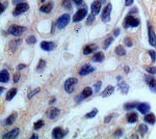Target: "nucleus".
<instances>
[{"mask_svg": "<svg viewBox=\"0 0 156 139\" xmlns=\"http://www.w3.org/2000/svg\"><path fill=\"white\" fill-rule=\"evenodd\" d=\"M140 24V20L136 19V17L132 16H127L125 17V20L123 21V27L124 28H128V27H137Z\"/></svg>", "mask_w": 156, "mask_h": 139, "instance_id": "f257e3e1", "label": "nucleus"}, {"mask_svg": "<svg viewBox=\"0 0 156 139\" xmlns=\"http://www.w3.org/2000/svg\"><path fill=\"white\" fill-rule=\"evenodd\" d=\"M77 83V79L74 77H71V78H69V79L66 80L65 82V91L67 92L68 94H71L73 91H74V88H75V85Z\"/></svg>", "mask_w": 156, "mask_h": 139, "instance_id": "f03ea898", "label": "nucleus"}, {"mask_svg": "<svg viewBox=\"0 0 156 139\" xmlns=\"http://www.w3.org/2000/svg\"><path fill=\"white\" fill-rule=\"evenodd\" d=\"M70 20V16L69 14H64L61 16L57 20V28L58 29H63L68 25Z\"/></svg>", "mask_w": 156, "mask_h": 139, "instance_id": "7ed1b4c3", "label": "nucleus"}, {"mask_svg": "<svg viewBox=\"0 0 156 139\" xmlns=\"http://www.w3.org/2000/svg\"><path fill=\"white\" fill-rule=\"evenodd\" d=\"M26 30L25 27L23 26H20V25H12L10 26L8 32L13 35V36H16V37H19V36H21L23 33H24V31Z\"/></svg>", "mask_w": 156, "mask_h": 139, "instance_id": "20e7f679", "label": "nucleus"}, {"mask_svg": "<svg viewBox=\"0 0 156 139\" xmlns=\"http://www.w3.org/2000/svg\"><path fill=\"white\" fill-rule=\"evenodd\" d=\"M29 9V5L27 3H19L16 5V7L15 8L14 12H13V15L15 16H20V14H23V13H25L26 11H28Z\"/></svg>", "mask_w": 156, "mask_h": 139, "instance_id": "39448f33", "label": "nucleus"}, {"mask_svg": "<svg viewBox=\"0 0 156 139\" xmlns=\"http://www.w3.org/2000/svg\"><path fill=\"white\" fill-rule=\"evenodd\" d=\"M87 13H88V10H87V8L85 7V8H81V9H79L78 10L76 13L74 14V16H73V22H78V21H81L84 17H85L86 16H87Z\"/></svg>", "mask_w": 156, "mask_h": 139, "instance_id": "423d86ee", "label": "nucleus"}, {"mask_svg": "<svg viewBox=\"0 0 156 139\" xmlns=\"http://www.w3.org/2000/svg\"><path fill=\"white\" fill-rule=\"evenodd\" d=\"M112 11V5L109 3L106 7L104 8L103 12H102V16H101V20H102L103 22H108L110 20V14Z\"/></svg>", "mask_w": 156, "mask_h": 139, "instance_id": "0eeeda50", "label": "nucleus"}, {"mask_svg": "<svg viewBox=\"0 0 156 139\" xmlns=\"http://www.w3.org/2000/svg\"><path fill=\"white\" fill-rule=\"evenodd\" d=\"M145 81L148 85L149 89H151L153 93H156V79H155V78L151 76V75H146L145 76Z\"/></svg>", "mask_w": 156, "mask_h": 139, "instance_id": "6e6552de", "label": "nucleus"}, {"mask_svg": "<svg viewBox=\"0 0 156 139\" xmlns=\"http://www.w3.org/2000/svg\"><path fill=\"white\" fill-rule=\"evenodd\" d=\"M67 134H68V131L63 130L61 128H59V126L53 129V130H52V136L55 139H61V138L65 137V135Z\"/></svg>", "mask_w": 156, "mask_h": 139, "instance_id": "1a4fd4ad", "label": "nucleus"}, {"mask_svg": "<svg viewBox=\"0 0 156 139\" xmlns=\"http://www.w3.org/2000/svg\"><path fill=\"white\" fill-rule=\"evenodd\" d=\"M92 94H93L92 89L90 88V87H86L85 89L83 90L82 93H81L79 96L76 97V101H82L83 99H86V98H88V97L92 96Z\"/></svg>", "mask_w": 156, "mask_h": 139, "instance_id": "9d476101", "label": "nucleus"}, {"mask_svg": "<svg viewBox=\"0 0 156 139\" xmlns=\"http://www.w3.org/2000/svg\"><path fill=\"white\" fill-rule=\"evenodd\" d=\"M94 71V68L91 65H84L79 71V75H87Z\"/></svg>", "mask_w": 156, "mask_h": 139, "instance_id": "9b49d317", "label": "nucleus"}, {"mask_svg": "<svg viewBox=\"0 0 156 139\" xmlns=\"http://www.w3.org/2000/svg\"><path fill=\"white\" fill-rule=\"evenodd\" d=\"M55 47H56L55 44L52 43V42H45L44 41V42H41V48L45 50V51H51Z\"/></svg>", "mask_w": 156, "mask_h": 139, "instance_id": "f8f14e48", "label": "nucleus"}, {"mask_svg": "<svg viewBox=\"0 0 156 139\" xmlns=\"http://www.w3.org/2000/svg\"><path fill=\"white\" fill-rule=\"evenodd\" d=\"M60 114V109L56 107H52L50 109L47 110L46 112V116L48 119H55Z\"/></svg>", "mask_w": 156, "mask_h": 139, "instance_id": "ddd939ff", "label": "nucleus"}, {"mask_svg": "<svg viewBox=\"0 0 156 139\" xmlns=\"http://www.w3.org/2000/svg\"><path fill=\"white\" fill-rule=\"evenodd\" d=\"M148 39H149V44H151L152 46H156V36L155 33L153 31L152 27L148 24Z\"/></svg>", "mask_w": 156, "mask_h": 139, "instance_id": "4468645a", "label": "nucleus"}, {"mask_svg": "<svg viewBox=\"0 0 156 139\" xmlns=\"http://www.w3.org/2000/svg\"><path fill=\"white\" fill-rule=\"evenodd\" d=\"M20 134V130L19 129H14L13 130L9 131L8 134H6L2 136L3 139H15L17 137V135H19Z\"/></svg>", "mask_w": 156, "mask_h": 139, "instance_id": "2eb2a0df", "label": "nucleus"}, {"mask_svg": "<svg viewBox=\"0 0 156 139\" xmlns=\"http://www.w3.org/2000/svg\"><path fill=\"white\" fill-rule=\"evenodd\" d=\"M100 9H101V2L98 1V0H97V1H94V2L92 4V6H91L92 13H93L94 16H97V15L99 14Z\"/></svg>", "mask_w": 156, "mask_h": 139, "instance_id": "dca6fc26", "label": "nucleus"}, {"mask_svg": "<svg viewBox=\"0 0 156 139\" xmlns=\"http://www.w3.org/2000/svg\"><path fill=\"white\" fill-rule=\"evenodd\" d=\"M97 45H94V44H91V45H87L85 47L83 48V53H84V55H88V54L90 53H92L94 51L97 50Z\"/></svg>", "mask_w": 156, "mask_h": 139, "instance_id": "f3484780", "label": "nucleus"}, {"mask_svg": "<svg viewBox=\"0 0 156 139\" xmlns=\"http://www.w3.org/2000/svg\"><path fill=\"white\" fill-rule=\"evenodd\" d=\"M137 108L142 114H147L149 111V109H151V106H149V104H146V102H142V104H138Z\"/></svg>", "mask_w": 156, "mask_h": 139, "instance_id": "a211bd4d", "label": "nucleus"}, {"mask_svg": "<svg viewBox=\"0 0 156 139\" xmlns=\"http://www.w3.org/2000/svg\"><path fill=\"white\" fill-rule=\"evenodd\" d=\"M9 79H10L9 71L7 70H2L1 72H0V81L2 83H6L9 81Z\"/></svg>", "mask_w": 156, "mask_h": 139, "instance_id": "6ab92c4d", "label": "nucleus"}, {"mask_svg": "<svg viewBox=\"0 0 156 139\" xmlns=\"http://www.w3.org/2000/svg\"><path fill=\"white\" fill-rule=\"evenodd\" d=\"M16 116H17V113L16 112H14V113H12L11 115L5 120V125L6 126H10V125H12L13 124L15 121H16Z\"/></svg>", "mask_w": 156, "mask_h": 139, "instance_id": "aec40b11", "label": "nucleus"}, {"mask_svg": "<svg viewBox=\"0 0 156 139\" xmlns=\"http://www.w3.org/2000/svg\"><path fill=\"white\" fill-rule=\"evenodd\" d=\"M104 58H105L104 57V54L101 52V51H99V52H97L93 56V61L94 62H98V63H100V62L103 61Z\"/></svg>", "mask_w": 156, "mask_h": 139, "instance_id": "412c9836", "label": "nucleus"}, {"mask_svg": "<svg viewBox=\"0 0 156 139\" xmlns=\"http://www.w3.org/2000/svg\"><path fill=\"white\" fill-rule=\"evenodd\" d=\"M52 7H53L52 3H47V4H44V5L41 6V7L40 8V10H41V12H43V13L48 14V13H50V12H51Z\"/></svg>", "mask_w": 156, "mask_h": 139, "instance_id": "4be33fe9", "label": "nucleus"}, {"mask_svg": "<svg viewBox=\"0 0 156 139\" xmlns=\"http://www.w3.org/2000/svg\"><path fill=\"white\" fill-rule=\"evenodd\" d=\"M113 92H114V87L111 86V85H109V86H107V87L105 88V90L103 91V93L101 94V97H102V98H106V97L111 96V95L113 94Z\"/></svg>", "mask_w": 156, "mask_h": 139, "instance_id": "5701e85b", "label": "nucleus"}, {"mask_svg": "<svg viewBox=\"0 0 156 139\" xmlns=\"http://www.w3.org/2000/svg\"><path fill=\"white\" fill-rule=\"evenodd\" d=\"M16 92H17V89L16 88H12L10 89L7 95H6V100L7 101H11V100H13L14 97L16 95Z\"/></svg>", "mask_w": 156, "mask_h": 139, "instance_id": "b1692460", "label": "nucleus"}, {"mask_svg": "<svg viewBox=\"0 0 156 139\" xmlns=\"http://www.w3.org/2000/svg\"><path fill=\"white\" fill-rule=\"evenodd\" d=\"M138 102L137 101H132V102H126L123 107H124V109L125 110H130V109H134V108H136L138 106Z\"/></svg>", "mask_w": 156, "mask_h": 139, "instance_id": "393cba45", "label": "nucleus"}, {"mask_svg": "<svg viewBox=\"0 0 156 139\" xmlns=\"http://www.w3.org/2000/svg\"><path fill=\"white\" fill-rule=\"evenodd\" d=\"M148 130V129H147V125H145V124H141L140 126H139V129H138V131H139V134H141V136H145L146 135V134H147V131Z\"/></svg>", "mask_w": 156, "mask_h": 139, "instance_id": "a878e982", "label": "nucleus"}, {"mask_svg": "<svg viewBox=\"0 0 156 139\" xmlns=\"http://www.w3.org/2000/svg\"><path fill=\"white\" fill-rule=\"evenodd\" d=\"M119 89L121 90V91L123 93V94H127L128 93V90H129V87L128 85L125 82H121V83H119Z\"/></svg>", "mask_w": 156, "mask_h": 139, "instance_id": "bb28decb", "label": "nucleus"}, {"mask_svg": "<svg viewBox=\"0 0 156 139\" xmlns=\"http://www.w3.org/2000/svg\"><path fill=\"white\" fill-rule=\"evenodd\" d=\"M115 52L118 56H124L125 54H126V51H125L124 49V47L122 46H118L116 47V49H115Z\"/></svg>", "mask_w": 156, "mask_h": 139, "instance_id": "cd10ccee", "label": "nucleus"}, {"mask_svg": "<svg viewBox=\"0 0 156 139\" xmlns=\"http://www.w3.org/2000/svg\"><path fill=\"white\" fill-rule=\"evenodd\" d=\"M145 121L148 124H154L155 121H156V118H155V115L154 114H147V115L145 116Z\"/></svg>", "mask_w": 156, "mask_h": 139, "instance_id": "c85d7f7f", "label": "nucleus"}, {"mask_svg": "<svg viewBox=\"0 0 156 139\" xmlns=\"http://www.w3.org/2000/svg\"><path fill=\"white\" fill-rule=\"evenodd\" d=\"M127 122L128 123H135L136 121L138 120V114L137 113H130L127 115Z\"/></svg>", "mask_w": 156, "mask_h": 139, "instance_id": "c756f323", "label": "nucleus"}, {"mask_svg": "<svg viewBox=\"0 0 156 139\" xmlns=\"http://www.w3.org/2000/svg\"><path fill=\"white\" fill-rule=\"evenodd\" d=\"M113 41H114L113 36H109V37H108L107 39H105L104 44H103V48H104V49H107V48L110 46V45L113 43Z\"/></svg>", "mask_w": 156, "mask_h": 139, "instance_id": "7c9ffc66", "label": "nucleus"}, {"mask_svg": "<svg viewBox=\"0 0 156 139\" xmlns=\"http://www.w3.org/2000/svg\"><path fill=\"white\" fill-rule=\"evenodd\" d=\"M45 68V61L43 59H41L40 61H39V64L37 66V71L38 72H41Z\"/></svg>", "mask_w": 156, "mask_h": 139, "instance_id": "2f4dec72", "label": "nucleus"}, {"mask_svg": "<svg viewBox=\"0 0 156 139\" xmlns=\"http://www.w3.org/2000/svg\"><path fill=\"white\" fill-rule=\"evenodd\" d=\"M98 110L97 109V108H94V109L91 111V112H89V113H87L86 115H85V117L87 118V119H91V118H94L95 115L98 114Z\"/></svg>", "mask_w": 156, "mask_h": 139, "instance_id": "473e14b6", "label": "nucleus"}, {"mask_svg": "<svg viewBox=\"0 0 156 139\" xmlns=\"http://www.w3.org/2000/svg\"><path fill=\"white\" fill-rule=\"evenodd\" d=\"M21 43V40H17V41H13V42H11L10 43V47H11V49H13L15 50L16 48L19 46V45Z\"/></svg>", "mask_w": 156, "mask_h": 139, "instance_id": "72a5a7b5", "label": "nucleus"}, {"mask_svg": "<svg viewBox=\"0 0 156 139\" xmlns=\"http://www.w3.org/2000/svg\"><path fill=\"white\" fill-rule=\"evenodd\" d=\"M36 42H37V39H36V37L35 36H29V37L26 39V43L28 44V45H34V44H36Z\"/></svg>", "mask_w": 156, "mask_h": 139, "instance_id": "f704fd0d", "label": "nucleus"}, {"mask_svg": "<svg viewBox=\"0 0 156 139\" xmlns=\"http://www.w3.org/2000/svg\"><path fill=\"white\" fill-rule=\"evenodd\" d=\"M62 5L65 9H69V10L71 9V1L70 0H63Z\"/></svg>", "mask_w": 156, "mask_h": 139, "instance_id": "c9c22d12", "label": "nucleus"}, {"mask_svg": "<svg viewBox=\"0 0 156 139\" xmlns=\"http://www.w3.org/2000/svg\"><path fill=\"white\" fill-rule=\"evenodd\" d=\"M44 121L43 120H39L38 121V122H36L35 123V125H34V129L35 130H40L41 128V126H44Z\"/></svg>", "mask_w": 156, "mask_h": 139, "instance_id": "e433bc0d", "label": "nucleus"}, {"mask_svg": "<svg viewBox=\"0 0 156 139\" xmlns=\"http://www.w3.org/2000/svg\"><path fill=\"white\" fill-rule=\"evenodd\" d=\"M94 93H98L99 90H100V87H101V81H98L94 84Z\"/></svg>", "mask_w": 156, "mask_h": 139, "instance_id": "4c0bfd02", "label": "nucleus"}, {"mask_svg": "<svg viewBox=\"0 0 156 139\" xmlns=\"http://www.w3.org/2000/svg\"><path fill=\"white\" fill-rule=\"evenodd\" d=\"M39 92H40V88H37V89L33 90V91H32L31 93H29V94H28V99H32V97L35 96L36 94H38Z\"/></svg>", "mask_w": 156, "mask_h": 139, "instance_id": "58836bf2", "label": "nucleus"}, {"mask_svg": "<svg viewBox=\"0 0 156 139\" xmlns=\"http://www.w3.org/2000/svg\"><path fill=\"white\" fill-rule=\"evenodd\" d=\"M94 14H92V15H90L89 16H88V19H87V24H92L93 22H94Z\"/></svg>", "mask_w": 156, "mask_h": 139, "instance_id": "ea45409f", "label": "nucleus"}, {"mask_svg": "<svg viewBox=\"0 0 156 139\" xmlns=\"http://www.w3.org/2000/svg\"><path fill=\"white\" fill-rule=\"evenodd\" d=\"M147 71L149 72L151 75H155L156 74V67H147Z\"/></svg>", "mask_w": 156, "mask_h": 139, "instance_id": "a19ab883", "label": "nucleus"}, {"mask_svg": "<svg viewBox=\"0 0 156 139\" xmlns=\"http://www.w3.org/2000/svg\"><path fill=\"white\" fill-rule=\"evenodd\" d=\"M124 44H125V46H128V47L132 46V41H131V39L130 38H125L124 39Z\"/></svg>", "mask_w": 156, "mask_h": 139, "instance_id": "79ce46f5", "label": "nucleus"}, {"mask_svg": "<svg viewBox=\"0 0 156 139\" xmlns=\"http://www.w3.org/2000/svg\"><path fill=\"white\" fill-rule=\"evenodd\" d=\"M148 53H149V55H151V59H152V61L154 62L155 60H156V53H155V51H154V50H149Z\"/></svg>", "mask_w": 156, "mask_h": 139, "instance_id": "37998d69", "label": "nucleus"}, {"mask_svg": "<svg viewBox=\"0 0 156 139\" xmlns=\"http://www.w3.org/2000/svg\"><path fill=\"white\" fill-rule=\"evenodd\" d=\"M20 79V74H16L14 75V81L16 83V82H19Z\"/></svg>", "mask_w": 156, "mask_h": 139, "instance_id": "c03bdc74", "label": "nucleus"}, {"mask_svg": "<svg viewBox=\"0 0 156 139\" xmlns=\"http://www.w3.org/2000/svg\"><path fill=\"white\" fill-rule=\"evenodd\" d=\"M24 68H26V65L25 64H20V65H17L16 70L17 71H21V70H23Z\"/></svg>", "mask_w": 156, "mask_h": 139, "instance_id": "a18cd8bd", "label": "nucleus"}, {"mask_svg": "<svg viewBox=\"0 0 156 139\" xmlns=\"http://www.w3.org/2000/svg\"><path fill=\"white\" fill-rule=\"evenodd\" d=\"M114 135H115L116 137L122 136V130H116V132L114 134Z\"/></svg>", "mask_w": 156, "mask_h": 139, "instance_id": "49530a36", "label": "nucleus"}, {"mask_svg": "<svg viewBox=\"0 0 156 139\" xmlns=\"http://www.w3.org/2000/svg\"><path fill=\"white\" fill-rule=\"evenodd\" d=\"M133 0H125V5L127 6V7H129V6H131L132 4H133Z\"/></svg>", "mask_w": 156, "mask_h": 139, "instance_id": "de8ad7c7", "label": "nucleus"}, {"mask_svg": "<svg viewBox=\"0 0 156 139\" xmlns=\"http://www.w3.org/2000/svg\"><path fill=\"white\" fill-rule=\"evenodd\" d=\"M112 117H113V115H108L106 118H105V120H104V122L107 124V123H109L110 121H111V119H112Z\"/></svg>", "mask_w": 156, "mask_h": 139, "instance_id": "09e8293b", "label": "nucleus"}, {"mask_svg": "<svg viewBox=\"0 0 156 139\" xmlns=\"http://www.w3.org/2000/svg\"><path fill=\"white\" fill-rule=\"evenodd\" d=\"M73 1L74 4L77 5V6H80V5L83 3V0H73Z\"/></svg>", "mask_w": 156, "mask_h": 139, "instance_id": "8fccbe9b", "label": "nucleus"}, {"mask_svg": "<svg viewBox=\"0 0 156 139\" xmlns=\"http://www.w3.org/2000/svg\"><path fill=\"white\" fill-rule=\"evenodd\" d=\"M119 34V29H116L115 30V32H114V35H115V36H118Z\"/></svg>", "mask_w": 156, "mask_h": 139, "instance_id": "3c124183", "label": "nucleus"}, {"mask_svg": "<svg viewBox=\"0 0 156 139\" xmlns=\"http://www.w3.org/2000/svg\"><path fill=\"white\" fill-rule=\"evenodd\" d=\"M39 136L37 135V134H33L32 136H31V139H35V138H38Z\"/></svg>", "mask_w": 156, "mask_h": 139, "instance_id": "603ef678", "label": "nucleus"}, {"mask_svg": "<svg viewBox=\"0 0 156 139\" xmlns=\"http://www.w3.org/2000/svg\"><path fill=\"white\" fill-rule=\"evenodd\" d=\"M20 1H21V0H14L13 3H14V4H16V3H19V2H20Z\"/></svg>", "mask_w": 156, "mask_h": 139, "instance_id": "864d4df0", "label": "nucleus"}, {"mask_svg": "<svg viewBox=\"0 0 156 139\" xmlns=\"http://www.w3.org/2000/svg\"><path fill=\"white\" fill-rule=\"evenodd\" d=\"M3 12H4V5L2 4V5H1V14L3 13Z\"/></svg>", "mask_w": 156, "mask_h": 139, "instance_id": "5fc2aeb1", "label": "nucleus"}, {"mask_svg": "<svg viewBox=\"0 0 156 139\" xmlns=\"http://www.w3.org/2000/svg\"><path fill=\"white\" fill-rule=\"evenodd\" d=\"M124 69H125V72L129 71V68H127V67H124Z\"/></svg>", "mask_w": 156, "mask_h": 139, "instance_id": "6e6d98bb", "label": "nucleus"}, {"mask_svg": "<svg viewBox=\"0 0 156 139\" xmlns=\"http://www.w3.org/2000/svg\"><path fill=\"white\" fill-rule=\"evenodd\" d=\"M105 1H106V0H100V2H101V3H104Z\"/></svg>", "mask_w": 156, "mask_h": 139, "instance_id": "4d7b16f0", "label": "nucleus"}, {"mask_svg": "<svg viewBox=\"0 0 156 139\" xmlns=\"http://www.w3.org/2000/svg\"><path fill=\"white\" fill-rule=\"evenodd\" d=\"M3 91H4V88H3V87H1V93H3Z\"/></svg>", "mask_w": 156, "mask_h": 139, "instance_id": "13d9d810", "label": "nucleus"}, {"mask_svg": "<svg viewBox=\"0 0 156 139\" xmlns=\"http://www.w3.org/2000/svg\"><path fill=\"white\" fill-rule=\"evenodd\" d=\"M41 2H44V1H45V0H41Z\"/></svg>", "mask_w": 156, "mask_h": 139, "instance_id": "bf43d9fd", "label": "nucleus"}]
</instances>
